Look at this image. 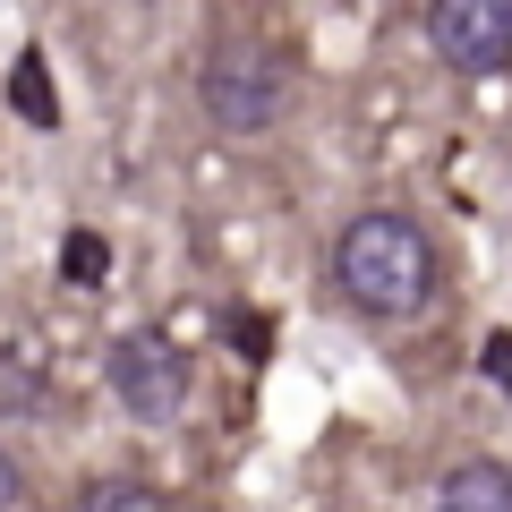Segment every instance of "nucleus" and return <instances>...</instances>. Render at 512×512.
<instances>
[{"label": "nucleus", "mask_w": 512, "mask_h": 512, "mask_svg": "<svg viewBox=\"0 0 512 512\" xmlns=\"http://www.w3.org/2000/svg\"><path fill=\"white\" fill-rule=\"evenodd\" d=\"M77 512H171V504H163V487H146V478H94Z\"/></svg>", "instance_id": "0eeeda50"}, {"label": "nucleus", "mask_w": 512, "mask_h": 512, "mask_svg": "<svg viewBox=\"0 0 512 512\" xmlns=\"http://www.w3.org/2000/svg\"><path fill=\"white\" fill-rule=\"evenodd\" d=\"M436 512H512V470L504 461H461V470H444Z\"/></svg>", "instance_id": "39448f33"}, {"label": "nucleus", "mask_w": 512, "mask_h": 512, "mask_svg": "<svg viewBox=\"0 0 512 512\" xmlns=\"http://www.w3.org/2000/svg\"><path fill=\"white\" fill-rule=\"evenodd\" d=\"M103 384H111V402L137 410V419H180L188 402V359L163 342V333H120L103 359Z\"/></svg>", "instance_id": "7ed1b4c3"}, {"label": "nucleus", "mask_w": 512, "mask_h": 512, "mask_svg": "<svg viewBox=\"0 0 512 512\" xmlns=\"http://www.w3.org/2000/svg\"><path fill=\"white\" fill-rule=\"evenodd\" d=\"M333 291L359 316H419L436 299V248L410 214H359L333 239Z\"/></svg>", "instance_id": "f257e3e1"}, {"label": "nucleus", "mask_w": 512, "mask_h": 512, "mask_svg": "<svg viewBox=\"0 0 512 512\" xmlns=\"http://www.w3.org/2000/svg\"><path fill=\"white\" fill-rule=\"evenodd\" d=\"M487 376L495 393H512V333H487Z\"/></svg>", "instance_id": "1a4fd4ad"}, {"label": "nucleus", "mask_w": 512, "mask_h": 512, "mask_svg": "<svg viewBox=\"0 0 512 512\" xmlns=\"http://www.w3.org/2000/svg\"><path fill=\"white\" fill-rule=\"evenodd\" d=\"M197 103H205V120H214L222 137H265V128H282V111H291V69H282L274 43L222 35L214 52H205V69H197Z\"/></svg>", "instance_id": "f03ea898"}, {"label": "nucleus", "mask_w": 512, "mask_h": 512, "mask_svg": "<svg viewBox=\"0 0 512 512\" xmlns=\"http://www.w3.org/2000/svg\"><path fill=\"white\" fill-rule=\"evenodd\" d=\"M60 265H69V282H94V274H103V239H94V231H77Z\"/></svg>", "instance_id": "6e6552de"}, {"label": "nucleus", "mask_w": 512, "mask_h": 512, "mask_svg": "<svg viewBox=\"0 0 512 512\" xmlns=\"http://www.w3.org/2000/svg\"><path fill=\"white\" fill-rule=\"evenodd\" d=\"M0 512H18V461L0 453Z\"/></svg>", "instance_id": "9b49d317"}, {"label": "nucleus", "mask_w": 512, "mask_h": 512, "mask_svg": "<svg viewBox=\"0 0 512 512\" xmlns=\"http://www.w3.org/2000/svg\"><path fill=\"white\" fill-rule=\"evenodd\" d=\"M9 94H18V111L35 128H60V94H52V77H43V52H18V77H9Z\"/></svg>", "instance_id": "423d86ee"}, {"label": "nucleus", "mask_w": 512, "mask_h": 512, "mask_svg": "<svg viewBox=\"0 0 512 512\" xmlns=\"http://www.w3.org/2000/svg\"><path fill=\"white\" fill-rule=\"evenodd\" d=\"M0 402H35V384H26L18 359H0Z\"/></svg>", "instance_id": "9d476101"}, {"label": "nucleus", "mask_w": 512, "mask_h": 512, "mask_svg": "<svg viewBox=\"0 0 512 512\" xmlns=\"http://www.w3.org/2000/svg\"><path fill=\"white\" fill-rule=\"evenodd\" d=\"M427 43L444 69L495 77L512 60V0H427Z\"/></svg>", "instance_id": "20e7f679"}]
</instances>
